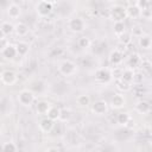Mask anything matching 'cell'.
Wrapping results in <instances>:
<instances>
[{
	"instance_id": "1",
	"label": "cell",
	"mask_w": 152,
	"mask_h": 152,
	"mask_svg": "<svg viewBox=\"0 0 152 152\" xmlns=\"http://www.w3.org/2000/svg\"><path fill=\"white\" fill-rule=\"evenodd\" d=\"M109 17L112 20H114V23H124V20L127 18L126 7L121 5H116L112 7L109 11Z\"/></svg>"
},
{
	"instance_id": "2",
	"label": "cell",
	"mask_w": 152,
	"mask_h": 152,
	"mask_svg": "<svg viewBox=\"0 0 152 152\" xmlns=\"http://www.w3.org/2000/svg\"><path fill=\"white\" fill-rule=\"evenodd\" d=\"M52 2L50 1H39L37 5H36V11H37V14L42 18L44 17H48L51 12H52Z\"/></svg>"
},
{
	"instance_id": "3",
	"label": "cell",
	"mask_w": 152,
	"mask_h": 152,
	"mask_svg": "<svg viewBox=\"0 0 152 152\" xmlns=\"http://www.w3.org/2000/svg\"><path fill=\"white\" fill-rule=\"evenodd\" d=\"M59 72L64 76H71L76 72V64L71 61H63L59 65Z\"/></svg>"
},
{
	"instance_id": "4",
	"label": "cell",
	"mask_w": 152,
	"mask_h": 152,
	"mask_svg": "<svg viewBox=\"0 0 152 152\" xmlns=\"http://www.w3.org/2000/svg\"><path fill=\"white\" fill-rule=\"evenodd\" d=\"M18 101L21 106H31L34 101V95L31 90H23L18 95Z\"/></svg>"
},
{
	"instance_id": "5",
	"label": "cell",
	"mask_w": 152,
	"mask_h": 152,
	"mask_svg": "<svg viewBox=\"0 0 152 152\" xmlns=\"http://www.w3.org/2000/svg\"><path fill=\"white\" fill-rule=\"evenodd\" d=\"M68 27L70 31L75 32V33H80V32H83L84 31V21L82 20V18H72L69 20L68 23Z\"/></svg>"
},
{
	"instance_id": "6",
	"label": "cell",
	"mask_w": 152,
	"mask_h": 152,
	"mask_svg": "<svg viewBox=\"0 0 152 152\" xmlns=\"http://www.w3.org/2000/svg\"><path fill=\"white\" fill-rule=\"evenodd\" d=\"M91 110L96 115H103L108 110V103L104 100H97L91 104Z\"/></svg>"
},
{
	"instance_id": "7",
	"label": "cell",
	"mask_w": 152,
	"mask_h": 152,
	"mask_svg": "<svg viewBox=\"0 0 152 152\" xmlns=\"http://www.w3.org/2000/svg\"><path fill=\"white\" fill-rule=\"evenodd\" d=\"M110 78H112V72L106 68H101L95 72V80L100 83H107L110 81Z\"/></svg>"
},
{
	"instance_id": "8",
	"label": "cell",
	"mask_w": 152,
	"mask_h": 152,
	"mask_svg": "<svg viewBox=\"0 0 152 152\" xmlns=\"http://www.w3.org/2000/svg\"><path fill=\"white\" fill-rule=\"evenodd\" d=\"M0 77H1L2 84H5V86H13L17 81V76H15L14 71H12V70H4L1 72Z\"/></svg>"
},
{
	"instance_id": "9",
	"label": "cell",
	"mask_w": 152,
	"mask_h": 152,
	"mask_svg": "<svg viewBox=\"0 0 152 152\" xmlns=\"http://www.w3.org/2000/svg\"><path fill=\"white\" fill-rule=\"evenodd\" d=\"M126 103V100H125V96L121 95V94H114V96L110 99V107L114 108V109H120L125 106Z\"/></svg>"
},
{
	"instance_id": "10",
	"label": "cell",
	"mask_w": 152,
	"mask_h": 152,
	"mask_svg": "<svg viewBox=\"0 0 152 152\" xmlns=\"http://www.w3.org/2000/svg\"><path fill=\"white\" fill-rule=\"evenodd\" d=\"M1 55H2V57H4V58H6V59H13V58L18 55L15 45L8 44L5 49H2V50H1Z\"/></svg>"
},
{
	"instance_id": "11",
	"label": "cell",
	"mask_w": 152,
	"mask_h": 152,
	"mask_svg": "<svg viewBox=\"0 0 152 152\" xmlns=\"http://www.w3.org/2000/svg\"><path fill=\"white\" fill-rule=\"evenodd\" d=\"M7 14H8V17H10L11 19H17V18H19V15L21 14V8H20V6L17 5V4H11V5H8V7H7Z\"/></svg>"
},
{
	"instance_id": "12",
	"label": "cell",
	"mask_w": 152,
	"mask_h": 152,
	"mask_svg": "<svg viewBox=\"0 0 152 152\" xmlns=\"http://www.w3.org/2000/svg\"><path fill=\"white\" fill-rule=\"evenodd\" d=\"M124 59V55L122 52L119 50V49H115L114 51L110 52L109 55V62L113 64V65H119Z\"/></svg>"
},
{
	"instance_id": "13",
	"label": "cell",
	"mask_w": 152,
	"mask_h": 152,
	"mask_svg": "<svg viewBox=\"0 0 152 152\" xmlns=\"http://www.w3.org/2000/svg\"><path fill=\"white\" fill-rule=\"evenodd\" d=\"M126 12H127V18H132V19H137L141 15V11L137 7L135 4H131L128 7H126Z\"/></svg>"
},
{
	"instance_id": "14",
	"label": "cell",
	"mask_w": 152,
	"mask_h": 152,
	"mask_svg": "<svg viewBox=\"0 0 152 152\" xmlns=\"http://www.w3.org/2000/svg\"><path fill=\"white\" fill-rule=\"evenodd\" d=\"M53 125H55L53 120H51V119H49V118L46 116V118H44V119L40 120V122H39V128H40L43 132H51L52 128H53Z\"/></svg>"
},
{
	"instance_id": "15",
	"label": "cell",
	"mask_w": 152,
	"mask_h": 152,
	"mask_svg": "<svg viewBox=\"0 0 152 152\" xmlns=\"http://www.w3.org/2000/svg\"><path fill=\"white\" fill-rule=\"evenodd\" d=\"M150 109H151V104L148 103V101L141 100V101H138L135 104V110L140 114H146L150 112Z\"/></svg>"
},
{
	"instance_id": "16",
	"label": "cell",
	"mask_w": 152,
	"mask_h": 152,
	"mask_svg": "<svg viewBox=\"0 0 152 152\" xmlns=\"http://www.w3.org/2000/svg\"><path fill=\"white\" fill-rule=\"evenodd\" d=\"M51 106L48 101H39L36 106V110L38 114H42V115H48V112L50 110Z\"/></svg>"
},
{
	"instance_id": "17",
	"label": "cell",
	"mask_w": 152,
	"mask_h": 152,
	"mask_svg": "<svg viewBox=\"0 0 152 152\" xmlns=\"http://www.w3.org/2000/svg\"><path fill=\"white\" fill-rule=\"evenodd\" d=\"M0 31H1V37H6L14 31V25H12L10 21H2Z\"/></svg>"
},
{
	"instance_id": "18",
	"label": "cell",
	"mask_w": 152,
	"mask_h": 152,
	"mask_svg": "<svg viewBox=\"0 0 152 152\" xmlns=\"http://www.w3.org/2000/svg\"><path fill=\"white\" fill-rule=\"evenodd\" d=\"M134 75H135V72H134L133 69L126 68V69H124V70L121 71V77H120V78H122L124 81H126V82H128V83H132V82H133V78H134Z\"/></svg>"
},
{
	"instance_id": "19",
	"label": "cell",
	"mask_w": 152,
	"mask_h": 152,
	"mask_svg": "<svg viewBox=\"0 0 152 152\" xmlns=\"http://www.w3.org/2000/svg\"><path fill=\"white\" fill-rule=\"evenodd\" d=\"M115 86H116V89L120 90V91H122V93H127V91H129V90H131V87H132L131 83L124 81L122 78H116V81H115Z\"/></svg>"
},
{
	"instance_id": "20",
	"label": "cell",
	"mask_w": 152,
	"mask_h": 152,
	"mask_svg": "<svg viewBox=\"0 0 152 152\" xmlns=\"http://www.w3.org/2000/svg\"><path fill=\"white\" fill-rule=\"evenodd\" d=\"M14 32H15L18 36L23 37V36L27 34V32H28V27H27V25L24 24V23H18V24L14 25Z\"/></svg>"
},
{
	"instance_id": "21",
	"label": "cell",
	"mask_w": 152,
	"mask_h": 152,
	"mask_svg": "<svg viewBox=\"0 0 152 152\" xmlns=\"http://www.w3.org/2000/svg\"><path fill=\"white\" fill-rule=\"evenodd\" d=\"M15 48H17V52H18V55L19 56H24V55H26L27 52H28V44L27 43H25V42H18L17 43V45H15Z\"/></svg>"
},
{
	"instance_id": "22",
	"label": "cell",
	"mask_w": 152,
	"mask_h": 152,
	"mask_svg": "<svg viewBox=\"0 0 152 152\" xmlns=\"http://www.w3.org/2000/svg\"><path fill=\"white\" fill-rule=\"evenodd\" d=\"M59 114H61V108L55 107V106H51L50 110L48 112V118L55 121V120L59 119Z\"/></svg>"
},
{
	"instance_id": "23",
	"label": "cell",
	"mask_w": 152,
	"mask_h": 152,
	"mask_svg": "<svg viewBox=\"0 0 152 152\" xmlns=\"http://www.w3.org/2000/svg\"><path fill=\"white\" fill-rule=\"evenodd\" d=\"M151 40H152V38L150 36H140V38H139V45L142 49H150L151 48Z\"/></svg>"
},
{
	"instance_id": "24",
	"label": "cell",
	"mask_w": 152,
	"mask_h": 152,
	"mask_svg": "<svg viewBox=\"0 0 152 152\" xmlns=\"http://www.w3.org/2000/svg\"><path fill=\"white\" fill-rule=\"evenodd\" d=\"M139 63H140V57H139V55H137V53L131 55V57L128 58V68L133 69V68L138 66Z\"/></svg>"
},
{
	"instance_id": "25",
	"label": "cell",
	"mask_w": 152,
	"mask_h": 152,
	"mask_svg": "<svg viewBox=\"0 0 152 152\" xmlns=\"http://www.w3.org/2000/svg\"><path fill=\"white\" fill-rule=\"evenodd\" d=\"M114 33L116 36H121L122 33L126 32V27H125V24L124 23H114Z\"/></svg>"
},
{
	"instance_id": "26",
	"label": "cell",
	"mask_w": 152,
	"mask_h": 152,
	"mask_svg": "<svg viewBox=\"0 0 152 152\" xmlns=\"http://www.w3.org/2000/svg\"><path fill=\"white\" fill-rule=\"evenodd\" d=\"M131 120V116L127 114V113H120L118 115V124L120 125H127Z\"/></svg>"
},
{
	"instance_id": "27",
	"label": "cell",
	"mask_w": 152,
	"mask_h": 152,
	"mask_svg": "<svg viewBox=\"0 0 152 152\" xmlns=\"http://www.w3.org/2000/svg\"><path fill=\"white\" fill-rule=\"evenodd\" d=\"M119 40H120V43H121L124 46H126L127 44H129V43L132 42V38H131V34H129L128 32H125V33H122L121 36H119Z\"/></svg>"
},
{
	"instance_id": "28",
	"label": "cell",
	"mask_w": 152,
	"mask_h": 152,
	"mask_svg": "<svg viewBox=\"0 0 152 152\" xmlns=\"http://www.w3.org/2000/svg\"><path fill=\"white\" fill-rule=\"evenodd\" d=\"M76 101H77V103H78L81 107H87V106L89 104V102H90V99H89L88 95H80Z\"/></svg>"
},
{
	"instance_id": "29",
	"label": "cell",
	"mask_w": 152,
	"mask_h": 152,
	"mask_svg": "<svg viewBox=\"0 0 152 152\" xmlns=\"http://www.w3.org/2000/svg\"><path fill=\"white\" fill-rule=\"evenodd\" d=\"M2 152H17V146L13 142L7 141L2 145Z\"/></svg>"
},
{
	"instance_id": "30",
	"label": "cell",
	"mask_w": 152,
	"mask_h": 152,
	"mask_svg": "<svg viewBox=\"0 0 152 152\" xmlns=\"http://www.w3.org/2000/svg\"><path fill=\"white\" fill-rule=\"evenodd\" d=\"M78 46L82 48V49L89 48V46H90V39H89L88 37H86V36L81 37V38L78 39Z\"/></svg>"
},
{
	"instance_id": "31",
	"label": "cell",
	"mask_w": 152,
	"mask_h": 152,
	"mask_svg": "<svg viewBox=\"0 0 152 152\" xmlns=\"http://www.w3.org/2000/svg\"><path fill=\"white\" fill-rule=\"evenodd\" d=\"M71 116V112L69 109H61V114H59V119L61 121H66L69 120Z\"/></svg>"
},
{
	"instance_id": "32",
	"label": "cell",
	"mask_w": 152,
	"mask_h": 152,
	"mask_svg": "<svg viewBox=\"0 0 152 152\" xmlns=\"http://www.w3.org/2000/svg\"><path fill=\"white\" fill-rule=\"evenodd\" d=\"M135 5H137V7H138L140 11H144V10L147 8V0H138V1L135 2Z\"/></svg>"
},
{
	"instance_id": "33",
	"label": "cell",
	"mask_w": 152,
	"mask_h": 152,
	"mask_svg": "<svg viewBox=\"0 0 152 152\" xmlns=\"http://www.w3.org/2000/svg\"><path fill=\"white\" fill-rule=\"evenodd\" d=\"M142 75L141 74H139V72H135V75H134V78H133V83H135V84H140L141 82H142Z\"/></svg>"
},
{
	"instance_id": "34",
	"label": "cell",
	"mask_w": 152,
	"mask_h": 152,
	"mask_svg": "<svg viewBox=\"0 0 152 152\" xmlns=\"http://www.w3.org/2000/svg\"><path fill=\"white\" fill-rule=\"evenodd\" d=\"M141 17H144V18H146V19H150V18H152V11H150V10H144V11H141Z\"/></svg>"
},
{
	"instance_id": "35",
	"label": "cell",
	"mask_w": 152,
	"mask_h": 152,
	"mask_svg": "<svg viewBox=\"0 0 152 152\" xmlns=\"http://www.w3.org/2000/svg\"><path fill=\"white\" fill-rule=\"evenodd\" d=\"M144 89H142V87H135L134 88V94H135V96H141L142 94H144Z\"/></svg>"
},
{
	"instance_id": "36",
	"label": "cell",
	"mask_w": 152,
	"mask_h": 152,
	"mask_svg": "<svg viewBox=\"0 0 152 152\" xmlns=\"http://www.w3.org/2000/svg\"><path fill=\"white\" fill-rule=\"evenodd\" d=\"M0 39H1V46H0V48H1V50H2V49H5V48H6V46H7L10 43H7L6 37H1Z\"/></svg>"
},
{
	"instance_id": "37",
	"label": "cell",
	"mask_w": 152,
	"mask_h": 152,
	"mask_svg": "<svg viewBox=\"0 0 152 152\" xmlns=\"http://www.w3.org/2000/svg\"><path fill=\"white\" fill-rule=\"evenodd\" d=\"M46 152H59V150L57 147H49L46 150Z\"/></svg>"
},
{
	"instance_id": "38",
	"label": "cell",
	"mask_w": 152,
	"mask_h": 152,
	"mask_svg": "<svg viewBox=\"0 0 152 152\" xmlns=\"http://www.w3.org/2000/svg\"><path fill=\"white\" fill-rule=\"evenodd\" d=\"M147 10H150V11H152V0H150V1H147Z\"/></svg>"
},
{
	"instance_id": "39",
	"label": "cell",
	"mask_w": 152,
	"mask_h": 152,
	"mask_svg": "<svg viewBox=\"0 0 152 152\" xmlns=\"http://www.w3.org/2000/svg\"><path fill=\"white\" fill-rule=\"evenodd\" d=\"M148 141L152 144V134H150V137H148Z\"/></svg>"
},
{
	"instance_id": "40",
	"label": "cell",
	"mask_w": 152,
	"mask_h": 152,
	"mask_svg": "<svg viewBox=\"0 0 152 152\" xmlns=\"http://www.w3.org/2000/svg\"><path fill=\"white\" fill-rule=\"evenodd\" d=\"M151 49H152V40H151Z\"/></svg>"
}]
</instances>
